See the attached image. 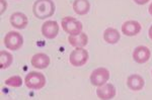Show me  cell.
Instances as JSON below:
<instances>
[{
  "instance_id": "cell-1",
  "label": "cell",
  "mask_w": 152,
  "mask_h": 100,
  "mask_svg": "<svg viewBox=\"0 0 152 100\" xmlns=\"http://www.w3.org/2000/svg\"><path fill=\"white\" fill-rule=\"evenodd\" d=\"M55 3L53 0H37L33 5V12L39 19L51 17L55 13Z\"/></svg>"
},
{
  "instance_id": "cell-2",
  "label": "cell",
  "mask_w": 152,
  "mask_h": 100,
  "mask_svg": "<svg viewBox=\"0 0 152 100\" xmlns=\"http://www.w3.org/2000/svg\"><path fill=\"white\" fill-rule=\"evenodd\" d=\"M24 84L29 89L39 90L46 85V77L39 72H29L24 78Z\"/></svg>"
},
{
  "instance_id": "cell-3",
  "label": "cell",
  "mask_w": 152,
  "mask_h": 100,
  "mask_svg": "<svg viewBox=\"0 0 152 100\" xmlns=\"http://www.w3.org/2000/svg\"><path fill=\"white\" fill-rule=\"evenodd\" d=\"M61 25L65 33L69 36H77L82 33V23L71 16H66L61 21Z\"/></svg>"
},
{
  "instance_id": "cell-4",
  "label": "cell",
  "mask_w": 152,
  "mask_h": 100,
  "mask_svg": "<svg viewBox=\"0 0 152 100\" xmlns=\"http://www.w3.org/2000/svg\"><path fill=\"white\" fill-rule=\"evenodd\" d=\"M4 45L8 50L18 51L23 45V36L18 31H9L4 38Z\"/></svg>"
},
{
  "instance_id": "cell-5",
  "label": "cell",
  "mask_w": 152,
  "mask_h": 100,
  "mask_svg": "<svg viewBox=\"0 0 152 100\" xmlns=\"http://www.w3.org/2000/svg\"><path fill=\"white\" fill-rule=\"evenodd\" d=\"M88 58H89V55L86 50H84L83 48H76L70 54L69 62L74 67H81L86 64Z\"/></svg>"
},
{
  "instance_id": "cell-6",
  "label": "cell",
  "mask_w": 152,
  "mask_h": 100,
  "mask_svg": "<svg viewBox=\"0 0 152 100\" xmlns=\"http://www.w3.org/2000/svg\"><path fill=\"white\" fill-rule=\"evenodd\" d=\"M110 79V72L105 68H97L90 75V82L94 86H102Z\"/></svg>"
},
{
  "instance_id": "cell-7",
  "label": "cell",
  "mask_w": 152,
  "mask_h": 100,
  "mask_svg": "<svg viewBox=\"0 0 152 100\" xmlns=\"http://www.w3.org/2000/svg\"><path fill=\"white\" fill-rule=\"evenodd\" d=\"M42 33L46 38L53 40L59 33V25L57 21L48 20L42 25Z\"/></svg>"
},
{
  "instance_id": "cell-8",
  "label": "cell",
  "mask_w": 152,
  "mask_h": 100,
  "mask_svg": "<svg viewBox=\"0 0 152 100\" xmlns=\"http://www.w3.org/2000/svg\"><path fill=\"white\" fill-rule=\"evenodd\" d=\"M96 95L102 100L113 99L116 96V88L111 83H105L102 86H99L96 90Z\"/></svg>"
},
{
  "instance_id": "cell-9",
  "label": "cell",
  "mask_w": 152,
  "mask_h": 100,
  "mask_svg": "<svg viewBox=\"0 0 152 100\" xmlns=\"http://www.w3.org/2000/svg\"><path fill=\"white\" fill-rule=\"evenodd\" d=\"M150 50L144 46H139L134 50L133 52V59L138 64H144L150 59Z\"/></svg>"
},
{
  "instance_id": "cell-10",
  "label": "cell",
  "mask_w": 152,
  "mask_h": 100,
  "mask_svg": "<svg viewBox=\"0 0 152 100\" xmlns=\"http://www.w3.org/2000/svg\"><path fill=\"white\" fill-rule=\"evenodd\" d=\"M141 31V24L136 20H128L122 25V33L127 36H137Z\"/></svg>"
},
{
  "instance_id": "cell-11",
  "label": "cell",
  "mask_w": 152,
  "mask_h": 100,
  "mask_svg": "<svg viewBox=\"0 0 152 100\" xmlns=\"http://www.w3.org/2000/svg\"><path fill=\"white\" fill-rule=\"evenodd\" d=\"M9 20H10L11 25L15 28H18V30L26 28L28 23V16L23 12H14V13H12Z\"/></svg>"
},
{
  "instance_id": "cell-12",
  "label": "cell",
  "mask_w": 152,
  "mask_h": 100,
  "mask_svg": "<svg viewBox=\"0 0 152 100\" xmlns=\"http://www.w3.org/2000/svg\"><path fill=\"white\" fill-rule=\"evenodd\" d=\"M31 66L37 69H46L50 65V58L44 53H39L33 56L31 60Z\"/></svg>"
},
{
  "instance_id": "cell-13",
  "label": "cell",
  "mask_w": 152,
  "mask_h": 100,
  "mask_svg": "<svg viewBox=\"0 0 152 100\" xmlns=\"http://www.w3.org/2000/svg\"><path fill=\"white\" fill-rule=\"evenodd\" d=\"M144 85H145V81H144V79L140 75L133 74L131 76H129L128 79H127V86L131 90H133V91L142 90Z\"/></svg>"
},
{
  "instance_id": "cell-14",
  "label": "cell",
  "mask_w": 152,
  "mask_h": 100,
  "mask_svg": "<svg viewBox=\"0 0 152 100\" xmlns=\"http://www.w3.org/2000/svg\"><path fill=\"white\" fill-rule=\"evenodd\" d=\"M68 41L72 47L75 48H83L87 45L88 36L86 33H81L77 36H68Z\"/></svg>"
},
{
  "instance_id": "cell-15",
  "label": "cell",
  "mask_w": 152,
  "mask_h": 100,
  "mask_svg": "<svg viewBox=\"0 0 152 100\" xmlns=\"http://www.w3.org/2000/svg\"><path fill=\"white\" fill-rule=\"evenodd\" d=\"M90 9V3L88 0H75L73 2V10L78 15H85Z\"/></svg>"
},
{
  "instance_id": "cell-16",
  "label": "cell",
  "mask_w": 152,
  "mask_h": 100,
  "mask_svg": "<svg viewBox=\"0 0 152 100\" xmlns=\"http://www.w3.org/2000/svg\"><path fill=\"white\" fill-rule=\"evenodd\" d=\"M120 33L116 28H109L104 30V40L110 45H116L118 41H120Z\"/></svg>"
},
{
  "instance_id": "cell-17",
  "label": "cell",
  "mask_w": 152,
  "mask_h": 100,
  "mask_svg": "<svg viewBox=\"0 0 152 100\" xmlns=\"http://www.w3.org/2000/svg\"><path fill=\"white\" fill-rule=\"evenodd\" d=\"M12 62H13V57L9 52L6 51H1L0 52V68L1 69H7Z\"/></svg>"
},
{
  "instance_id": "cell-18",
  "label": "cell",
  "mask_w": 152,
  "mask_h": 100,
  "mask_svg": "<svg viewBox=\"0 0 152 100\" xmlns=\"http://www.w3.org/2000/svg\"><path fill=\"white\" fill-rule=\"evenodd\" d=\"M5 85L11 87H20L23 85V79L19 76H12L5 80Z\"/></svg>"
},
{
  "instance_id": "cell-19",
  "label": "cell",
  "mask_w": 152,
  "mask_h": 100,
  "mask_svg": "<svg viewBox=\"0 0 152 100\" xmlns=\"http://www.w3.org/2000/svg\"><path fill=\"white\" fill-rule=\"evenodd\" d=\"M0 2H1V14H2L7 8V2L5 0H0Z\"/></svg>"
},
{
  "instance_id": "cell-20",
  "label": "cell",
  "mask_w": 152,
  "mask_h": 100,
  "mask_svg": "<svg viewBox=\"0 0 152 100\" xmlns=\"http://www.w3.org/2000/svg\"><path fill=\"white\" fill-rule=\"evenodd\" d=\"M148 1H149V0H137L136 3L139 4V5H143V4H146Z\"/></svg>"
},
{
  "instance_id": "cell-21",
  "label": "cell",
  "mask_w": 152,
  "mask_h": 100,
  "mask_svg": "<svg viewBox=\"0 0 152 100\" xmlns=\"http://www.w3.org/2000/svg\"><path fill=\"white\" fill-rule=\"evenodd\" d=\"M148 36H149V38H150V40L152 41V25L150 26V28H149V31H148Z\"/></svg>"
},
{
  "instance_id": "cell-22",
  "label": "cell",
  "mask_w": 152,
  "mask_h": 100,
  "mask_svg": "<svg viewBox=\"0 0 152 100\" xmlns=\"http://www.w3.org/2000/svg\"><path fill=\"white\" fill-rule=\"evenodd\" d=\"M148 11H149V13H150V15L152 16V3L148 7Z\"/></svg>"
},
{
  "instance_id": "cell-23",
  "label": "cell",
  "mask_w": 152,
  "mask_h": 100,
  "mask_svg": "<svg viewBox=\"0 0 152 100\" xmlns=\"http://www.w3.org/2000/svg\"><path fill=\"white\" fill-rule=\"evenodd\" d=\"M134 1H135V2H136V1H137V0H134Z\"/></svg>"
}]
</instances>
